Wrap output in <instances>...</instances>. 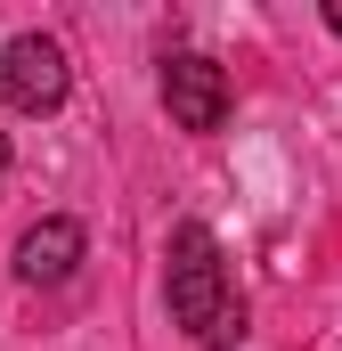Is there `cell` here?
<instances>
[{
	"instance_id": "8992f818",
	"label": "cell",
	"mask_w": 342,
	"mask_h": 351,
	"mask_svg": "<svg viewBox=\"0 0 342 351\" xmlns=\"http://www.w3.org/2000/svg\"><path fill=\"white\" fill-rule=\"evenodd\" d=\"M326 25H334V33H342V0H334V8H326Z\"/></svg>"
},
{
	"instance_id": "6da1fadb",
	"label": "cell",
	"mask_w": 342,
	"mask_h": 351,
	"mask_svg": "<svg viewBox=\"0 0 342 351\" xmlns=\"http://www.w3.org/2000/svg\"><path fill=\"white\" fill-rule=\"evenodd\" d=\"M163 286H171V319L204 351H237L245 343V294H237V278L220 262V237L204 221H179L171 229V278Z\"/></svg>"
},
{
	"instance_id": "3957f363",
	"label": "cell",
	"mask_w": 342,
	"mask_h": 351,
	"mask_svg": "<svg viewBox=\"0 0 342 351\" xmlns=\"http://www.w3.org/2000/svg\"><path fill=\"white\" fill-rule=\"evenodd\" d=\"M66 90H74V74H66V49H57L49 33L8 41V106H16V114H57Z\"/></svg>"
},
{
	"instance_id": "52a82bcc",
	"label": "cell",
	"mask_w": 342,
	"mask_h": 351,
	"mask_svg": "<svg viewBox=\"0 0 342 351\" xmlns=\"http://www.w3.org/2000/svg\"><path fill=\"white\" fill-rule=\"evenodd\" d=\"M0 172H8V131H0Z\"/></svg>"
},
{
	"instance_id": "5b68a950",
	"label": "cell",
	"mask_w": 342,
	"mask_h": 351,
	"mask_svg": "<svg viewBox=\"0 0 342 351\" xmlns=\"http://www.w3.org/2000/svg\"><path fill=\"white\" fill-rule=\"evenodd\" d=\"M0 106H8V41H0Z\"/></svg>"
},
{
	"instance_id": "277c9868",
	"label": "cell",
	"mask_w": 342,
	"mask_h": 351,
	"mask_svg": "<svg viewBox=\"0 0 342 351\" xmlns=\"http://www.w3.org/2000/svg\"><path fill=\"white\" fill-rule=\"evenodd\" d=\"M82 254H90L82 221L49 213V221H33V229L16 237V278H25V286H66V278L82 269Z\"/></svg>"
},
{
	"instance_id": "7a4b0ae2",
	"label": "cell",
	"mask_w": 342,
	"mask_h": 351,
	"mask_svg": "<svg viewBox=\"0 0 342 351\" xmlns=\"http://www.w3.org/2000/svg\"><path fill=\"white\" fill-rule=\"evenodd\" d=\"M163 106H171V123H179V131L212 139V131L228 123V74H220L212 58L179 49V58H163Z\"/></svg>"
}]
</instances>
